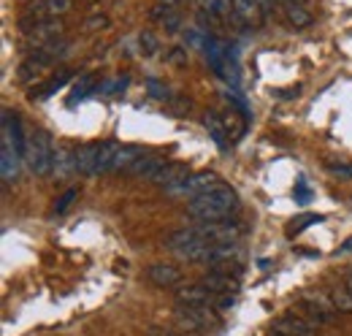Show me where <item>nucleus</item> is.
<instances>
[{
    "label": "nucleus",
    "instance_id": "obj_37",
    "mask_svg": "<svg viewBox=\"0 0 352 336\" xmlns=\"http://www.w3.org/2000/svg\"><path fill=\"white\" fill-rule=\"evenodd\" d=\"M344 285L350 288V293H352V271H350V274H347V282H344Z\"/></svg>",
    "mask_w": 352,
    "mask_h": 336
},
{
    "label": "nucleus",
    "instance_id": "obj_38",
    "mask_svg": "<svg viewBox=\"0 0 352 336\" xmlns=\"http://www.w3.org/2000/svg\"><path fill=\"white\" fill-rule=\"evenodd\" d=\"M89 3H98V0H89Z\"/></svg>",
    "mask_w": 352,
    "mask_h": 336
},
{
    "label": "nucleus",
    "instance_id": "obj_4",
    "mask_svg": "<svg viewBox=\"0 0 352 336\" xmlns=\"http://www.w3.org/2000/svg\"><path fill=\"white\" fill-rule=\"evenodd\" d=\"M166 244L184 260H206V252H209V242L198 233V228H179L174 233H168Z\"/></svg>",
    "mask_w": 352,
    "mask_h": 336
},
{
    "label": "nucleus",
    "instance_id": "obj_8",
    "mask_svg": "<svg viewBox=\"0 0 352 336\" xmlns=\"http://www.w3.org/2000/svg\"><path fill=\"white\" fill-rule=\"evenodd\" d=\"M220 176L214 174V171H195L187 182H184V187L176 193V196H184V198H190V201H195V198H201V196H206V193H212L214 187H220Z\"/></svg>",
    "mask_w": 352,
    "mask_h": 336
},
{
    "label": "nucleus",
    "instance_id": "obj_1",
    "mask_svg": "<svg viewBox=\"0 0 352 336\" xmlns=\"http://www.w3.org/2000/svg\"><path fill=\"white\" fill-rule=\"evenodd\" d=\"M239 209V196L233 187L228 185H220L214 187L212 193L190 201L187 207V214L198 222H222V220H230V214Z\"/></svg>",
    "mask_w": 352,
    "mask_h": 336
},
{
    "label": "nucleus",
    "instance_id": "obj_15",
    "mask_svg": "<svg viewBox=\"0 0 352 336\" xmlns=\"http://www.w3.org/2000/svg\"><path fill=\"white\" fill-rule=\"evenodd\" d=\"M146 277L157 288H176L179 280H182V271L176 266H171V263H155V266L146 269Z\"/></svg>",
    "mask_w": 352,
    "mask_h": 336
},
{
    "label": "nucleus",
    "instance_id": "obj_14",
    "mask_svg": "<svg viewBox=\"0 0 352 336\" xmlns=\"http://www.w3.org/2000/svg\"><path fill=\"white\" fill-rule=\"evenodd\" d=\"M74 0H36L33 6H28L25 14H33L38 19H60L71 11Z\"/></svg>",
    "mask_w": 352,
    "mask_h": 336
},
{
    "label": "nucleus",
    "instance_id": "obj_25",
    "mask_svg": "<svg viewBox=\"0 0 352 336\" xmlns=\"http://www.w3.org/2000/svg\"><path fill=\"white\" fill-rule=\"evenodd\" d=\"M95 74H85L82 79H79V84L74 87V92H71V103H79V101H85L89 92L95 90Z\"/></svg>",
    "mask_w": 352,
    "mask_h": 336
},
{
    "label": "nucleus",
    "instance_id": "obj_31",
    "mask_svg": "<svg viewBox=\"0 0 352 336\" xmlns=\"http://www.w3.org/2000/svg\"><path fill=\"white\" fill-rule=\"evenodd\" d=\"M160 25H163V30H166V33H176V30H179V25H182V14H179V11H168V14H166V19H163Z\"/></svg>",
    "mask_w": 352,
    "mask_h": 336
},
{
    "label": "nucleus",
    "instance_id": "obj_6",
    "mask_svg": "<svg viewBox=\"0 0 352 336\" xmlns=\"http://www.w3.org/2000/svg\"><path fill=\"white\" fill-rule=\"evenodd\" d=\"M25 144H28V136L22 133L19 125V117L14 112H3V120H0V147L3 149H14L25 158Z\"/></svg>",
    "mask_w": 352,
    "mask_h": 336
},
{
    "label": "nucleus",
    "instance_id": "obj_2",
    "mask_svg": "<svg viewBox=\"0 0 352 336\" xmlns=\"http://www.w3.org/2000/svg\"><path fill=\"white\" fill-rule=\"evenodd\" d=\"M54 147H52V138L46 130H33L28 136V144H25V163L28 168L36 174V176H46L49 171H54Z\"/></svg>",
    "mask_w": 352,
    "mask_h": 336
},
{
    "label": "nucleus",
    "instance_id": "obj_29",
    "mask_svg": "<svg viewBox=\"0 0 352 336\" xmlns=\"http://www.w3.org/2000/svg\"><path fill=\"white\" fill-rule=\"evenodd\" d=\"M146 92H149V98H155V101H168V90H166V84H160L155 76L146 79Z\"/></svg>",
    "mask_w": 352,
    "mask_h": 336
},
{
    "label": "nucleus",
    "instance_id": "obj_16",
    "mask_svg": "<svg viewBox=\"0 0 352 336\" xmlns=\"http://www.w3.org/2000/svg\"><path fill=\"white\" fill-rule=\"evenodd\" d=\"M166 166H168V160H166L163 155H149V152H146V155L133 166L131 174L133 176H141V179H152V182H155V179L166 171Z\"/></svg>",
    "mask_w": 352,
    "mask_h": 336
},
{
    "label": "nucleus",
    "instance_id": "obj_28",
    "mask_svg": "<svg viewBox=\"0 0 352 336\" xmlns=\"http://www.w3.org/2000/svg\"><path fill=\"white\" fill-rule=\"evenodd\" d=\"M317 222H322V217H320V214H304V217L293 220V222H290V236H296V233L307 231V225H317Z\"/></svg>",
    "mask_w": 352,
    "mask_h": 336
},
{
    "label": "nucleus",
    "instance_id": "obj_9",
    "mask_svg": "<svg viewBox=\"0 0 352 336\" xmlns=\"http://www.w3.org/2000/svg\"><path fill=\"white\" fill-rule=\"evenodd\" d=\"M239 274H241V271L214 269V271H209L201 282H204L214 295H233V293H239Z\"/></svg>",
    "mask_w": 352,
    "mask_h": 336
},
{
    "label": "nucleus",
    "instance_id": "obj_36",
    "mask_svg": "<svg viewBox=\"0 0 352 336\" xmlns=\"http://www.w3.org/2000/svg\"><path fill=\"white\" fill-rule=\"evenodd\" d=\"M285 6H307V0H282Z\"/></svg>",
    "mask_w": 352,
    "mask_h": 336
},
{
    "label": "nucleus",
    "instance_id": "obj_7",
    "mask_svg": "<svg viewBox=\"0 0 352 336\" xmlns=\"http://www.w3.org/2000/svg\"><path fill=\"white\" fill-rule=\"evenodd\" d=\"M176 320L187 328V331H201V328H212L217 326V315L209 306H179L176 309Z\"/></svg>",
    "mask_w": 352,
    "mask_h": 336
},
{
    "label": "nucleus",
    "instance_id": "obj_24",
    "mask_svg": "<svg viewBox=\"0 0 352 336\" xmlns=\"http://www.w3.org/2000/svg\"><path fill=\"white\" fill-rule=\"evenodd\" d=\"M285 19L293 28H309L311 25V14L307 11V6H285Z\"/></svg>",
    "mask_w": 352,
    "mask_h": 336
},
{
    "label": "nucleus",
    "instance_id": "obj_19",
    "mask_svg": "<svg viewBox=\"0 0 352 336\" xmlns=\"http://www.w3.org/2000/svg\"><path fill=\"white\" fill-rule=\"evenodd\" d=\"M98 152H100V144H85V147H79L76 149V171L92 176L95 166H98Z\"/></svg>",
    "mask_w": 352,
    "mask_h": 336
},
{
    "label": "nucleus",
    "instance_id": "obj_18",
    "mask_svg": "<svg viewBox=\"0 0 352 336\" xmlns=\"http://www.w3.org/2000/svg\"><path fill=\"white\" fill-rule=\"evenodd\" d=\"M204 127L209 130V136H212V141L220 147V149H228V127H225V120H222L217 112H206V117H204Z\"/></svg>",
    "mask_w": 352,
    "mask_h": 336
},
{
    "label": "nucleus",
    "instance_id": "obj_20",
    "mask_svg": "<svg viewBox=\"0 0 352 336\" xmlns=\"http://www.w3.org/2000/svg\"><path fill=\"white\" fill-rule=\"evenodd\" d=\"M19 163H22V155H19V152H14V149H3V147H0V176H3L6 185L16 179Z\"/></svg>",
    "mask_w": 352,
    "mask_h": 336
},
{
    "label": "nucleus",
    "instance_id": "obj_10",
    "mask_svg": "<svg viewBox=\"0 0 352 336\" xmlns=\"http://www.w3.org/2000/svg\"><path fill=\"white\" fill-rule=\"evenodd\" d=\"M271 331L276 336H314V323H309L301 315H282L271 323Z\"/></svg>",
    "mask_w": 352,
    "mask_h": 336
},
{
    "label": "nucleus",
    "instance_id": "obj_30",
    "mask_svg": "<svg viewBox=\"0 0 352 336\" xmlns=\"http://www.w3.org/2000/svg\"><path fill=\"white\" fill-rule=\"evenodd\" d=\"M38 74H41V65H36L33 60H28V63H22V65H19V82L28 84L30 79H36Z\"/></svg>",
    "mask_w": 352,
    "mask_h": 336
},
{
    "label": "nucleus",
    "instance_id": "obj_12",
    "mask_svg": "<svg viewBox=\"0 0 352 336\" xmlns=\"http://www.w3.org/2000/svg\"><path fill=\"white\" fill-rule=\"evenodd\" d=\"M192 176V171H190V166L187 163H168L166 166V171L155 179V185H160L166 193H171V196H176L182 187H184V182Z\"/></svg>",
    "mask_w": 352,
    "mask_h": 336
},
{
    "label": "nucleus",
    "instance_id": "obj_22",
    "mask_svg": "<svg viewBox=\"0 0 352 336\" xmlns=\"http://www.w3.org/2000/svg\"><path fill=\"white\" fill-rule=\"evenodd\" d=\"M117 152H120V144H117V141H100V152H98L95 174H106V171H111Z\"/></svg>",
    "mask_w": 352,
    "mask_h": 336
},
{
    "label": "nucleus",
    "instance_id": "obj_26",
    "mask_svg": "<svg viewBox=\"0 0 352 336\" xmlns=\"http://www.w3.org/2000/svg\"><path fill=\"white\" fill-rule=\"evenodd\" d=\"M76 196H79V190H76V187L65 190L60 198H54V204H52V211H54V214H63V211H68V207L76 201Z\"/></svg>",
    "mask_w": 352,
    "mask_h": 336
},
{
    "label": "nucleus",
    "instance_id": "obj_27",
    "mask_svg": "<svg viewBox=\"0 0 352 336\" xmlns=\"http://www.w3.org/2000/svg\"><path fill=\"white\" fill-rule=\"evenodd\" d=\"M138 46H141V52L146 54V57H152V54H157V39H155V33H149V30H141L138 33Z\"/></svg>",
    "mask_w": 352,
    "mask_h": 336
},
{
    "label": "nucleus",
    "instance_id": "obj_3",
    "mask_svg": "<svg viewBox=\"0 0 352 336\" xmlns=\"http://www.w3.org/2000/svg\"><path fill=\"white\" fill-rule=\"evenodd\" d=\"M19 30L25 33V41L36 49H41L46 43L60 41L65 33V22L63 19H38L33 14H25L19 19Z\"/></svg>",
    "mask_w": 352,
    "mask_h": 336
},
{
    "label": "nucleus",
    "instance_id": "obj_35",
    "mask_svg": "<svg viewBox=\"0 0 352 336\" xmlns=\"http://www.w3.org/2000/svg\"><path fill=\"white\" fill-rule=\"evenodd\" d=\"M339 252H342V255H347V252H352V236L347 239V242H344V244H342V247H339Z\"/></svg>",
    "mask_w": 352,
    "mask_h": 336
},
{
    "label": "nucleus",
    "instance_id": "obj_11",
    "mask_svg": "<svg viewBox=\"0 0 352 336\" xmlns=\"http://www.w3.org/2000/svg\"><path fill=\"white\" fill-rule=\"evenodd\" d=\"M230 8L241 28H258L265 17L261 0H230Z\"/></svg>",
    "mask_w": 352,
    "mask_h": 336
},
{
    "label": "nucleus",
    "instance_id": "obj_33",
    "mask_svg": "<svg viewBox=\"0 0 352 336\" xmlns=\"http://www.w3.org/2000/svg\"><path fill=\"white\" fill-rule=\"evenodd\" d=\"M106 25H109V19H106V17H100V14H98V17H89L87 19L89 30H95V28H106Z\"/></svg>",
    "mask_w": 352,
    "mask_h": 336
},
{
    "label": "nucleus",
    "instance_id": "obj_39",
    "mask_svg": "<svg viewBox=\"0 0 352 336\" xmlns=\"http://www.w3.org/2000/svg\"><path fill=\"white\" fill-rule=\"evenodd\" d=\"M184 336H187V334H184Z\"/></svg>",
    "mask_w": 352,
    "mask_h": 336
},
{
    "label": "nucleus",
    "instance_id": "obj_32",
    "mask_svg": "<svg viewBox=\"0 0 352 336\" xmlns=\"http://www.w3.org/2000/svg\"><path fill=\"white\" fill-rule=\"evenodd\" d=\"M168 60H171L174 65H179V68L187 65V52H184V46H174L171 54H168Z\"/></svg>",
    "mask_w": 352,
    "mask_h": 336
},
{
    "label": "nucleus",
    "instance_id": "obj_23",
    "mask_svg": "<svg viewBox=\"0 0 352 336\" xmlns=\"http://www.w3.org/2000/svg\"><path fill=\"white\" fill-rule=\"evenodd\" d=\"M331 301H333V306H336V312L339 315H350L352 312V293L347 285H339V288H333L331 291Z\"/></svg>",
    "mask_w": 352,
    "mask_h": 336
},
{
    "label": "nucleus",
    "instance_id": "obj_34",
    "mask_svg": "<svg viewBox=\"0 0 352 336\" xmlns=\"http://www.w3.org/2000/svg\"><path fill=\"white\" fill-rule=\"evenodd\" d=\"M179 3H182V0H157V6H163V8H168V11H176Z\"/></svg>",
    "mask_w": 352,
    "mask_h": 336
},
{
    "label": "nucleus",
    "instance_id": "obj_5",
    "mask_svg": "<svg viewBox=\"0 0 352 336\" xmlns=\"http://www.w3.org/2000/svg\"><path fill=\"white\" fill-rule=\"evenodd\" d=\"M301 304H304V309L309 312L311 323H317V326H328L336 317V306H333V301H331L328 293H320V291L304 293Z\"/></svg>",
    "mask_w": 352,
    "mask_h": 336
},
{
    "label": "nucleus",
    "instance_id": "obj_13",
    "mask_svg": "<svg viewBox=\"0 0 352 336\" xmlns=\"http://www.w3.org/2000/svg\"><path fill=\"white\" fill-rule=\"evenodd\" d=\"M176 304L179 306H209L212 301H217V295L212 293L204 282L198 285H184V288H176Z\"/></svg>",
    "mask_w": 352,
    "mask_h": 336
},
{
    "label": "nucleus",
    "instance_id": "obj_21",
    "mask_svg": "<svg viewBox=\"0 0 352 336\" xmlns=\"http://www.w3.org/2000/svg\"><path fill=\"white\" fill-rule=\"evenodd\" d=\"M71 76H74L71 71H60L54 79H49V82L41 84V87H33V92H30V95H33L36 101H46V98H52L57 90H63L65 84L71 82Z\"/></svg>",
    "mask_w": 352,
    "mask_h": 336
},
{
    "label": "nucleus",
    "instance_id": "obj_17",
    "mask_svg": "<svg viewBox=\"0 0 352 336\" xmlns=\"http://www.w3.org/2000/svg\"><path fill=\"white\" fill-rule=\"evenodd\" d=\"M146 152L141 149V147H120V152H117V158H114V166H111V171L114 174H131L133 171V166L144 158Z\"/></svg>",
    "mask_w": 352,
    "mask_h": 336
}]
</instances>
